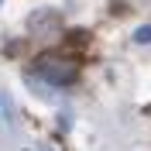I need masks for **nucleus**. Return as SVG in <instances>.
<instances>
[{
  "label": "nucleus",
  "instance_id": "obj_1",
  "mask_svg": "<svg viewBox=\"0 0 151 151\" xmlns=\"http://www.w3.org/2000/svg\"><path fill=\"white\" fill-rule=\"evenodd\" d=\"M38 76L45 79L48 86H72L76 76H79V62L69 55H58V52H48V55H41L35 62Z\"/></svg>",
  "mask_w": 151,
  "mask_h": 151
},
{
  "label": "nucleus",
  "instance_id": "obj_2",
  "mask_svg": "<svg viewBox=\"0 0 151 151\" xmlns=\"http://www.w3.org/2000/svg\"><path fill=\"white\" fill-rule=\"evenodd\" d=\"M134 41H137V45H151V24H144V28L134 31Z\"/></svg>",
  "mask_w": 151,
  "mask_h": 151
}]
</instances>
